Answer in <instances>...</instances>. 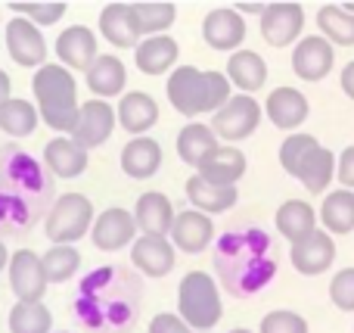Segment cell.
Here are the masks:
<instances>
[{
  "label": "cell",
  "mask_w": 354,
  "mask_h": 333,
  "mask_svg": "<svg viewBox=\"0 0 354 333\" xmlns=\"http://www.w3.org/2000/svg\"><path fill=\"white\" fill-rule=\"evenodd\" d=\"M330 299L336 309L354 312V268H342L330 280Z\"/></svg>",
  "instance_id": "60d3db41"
},
{
  "label": "cell",
  "mask_w": 354,
  "mask_h": 333,
  "mask_svg": "<svg viewBox=\"0 0 354 333\" xmlns=\"http://www.w3.org/2000/svg\"><path fill=\"white\" fill-rule=\"evenodd\" d=\"M339 84H342L345 97H351V100H354V60L342 69V75H339Z\"/></svg>",
  "instance_id": "ee69618b"
},
{
  "label": "cell",
  "mask_w": 354,
  "mask_h": 333,
  "mask_svg": "<svg viewBox=\"0 0 354 333\" xmlns=\"http://www.w3.org/2000/svg\"><path fill=\"white\" fill-rule=\"evenodd\" d=\"M274 222H277V231H280L289 243H299L314 231V224H317V212H314L305 199H286V203L277 209Z\"/></svg>",
  "instance_id": "4316f807"
},
{
  "label": "cell",
  "mask_w": 354,
  "mask_h": 333,
  "mask_svg": "<svg viewBox=\"0 0 354 333\" xmlns=\"http://www.w3.org/2000/svg\"><path fill=\"white\" fill-rule=\"evenodd\" d=\"M245 174V153L236 147L218 143L205 159L196 165V178L208 181L214 187H236V181Z\"/></svg>",
  "instance_id": "8fae6325"
},
{
  "label": "cell",
  "mask_w": 354,
  "mask_h": 333,
  "mask_svg": "<svg viewBox=\"0 0 354 333\" xmlns=\"http://www.w3.org/2000/svg\"><path fill=\"white\" fill-rule=\"evenodd\" d=\"M230 333H252V330H245V327H236V330H230Z\"/></svg>",
  "instance_id": "681fc988"
},
{
  "label": "cell",
  "mask_w": 354,
  "mask_h": 333,
  "mask_svg": "<svg viewBox=\"0 0 354 333\" xmlns=\"http://www.w3.org/2000/svg\"><path fill=\"white\" fill-rule=\"evenodd\" d=\"M149 333H189V327L171 312H162V315H156L149 321Z\"/></svg>",
  "instance_id": "b9f144b4"
},
{
  "label": "cell",
  "mask_w": 354,
  "mask_h": 333,
  "mask_svg": "<svg viewBox=\"0 0 354 333\" xmlns=\"http://www.w3.org/2000/svg\"><path fill=\"white\" fill-rule=\"evenodd\" d=\"M53 315L44 303H16L10 312V333H50Z\"/></svg>",
  "instance_id": "d590c367"
},
{
  "label": "cell",
  "mask_w": 354,
  "mask_h": 333,
  "mask_svg": "<svg viewBox=\"0 0 354 333\" xmlns=\"http://www.w3.org/2000/svg\"><path fill=\"white\" fill-rule=\"evenodd\" d=\"M93 224V203L84 197V193H62L53 203L47 222H44V231L53 240V246H72L81 237H87Z\"/></svg>",
  "instance_id": "3957f363"
},
{
  "label": "cell",
  "mask_w": 354,
  "mask_h": 333,
  "mask_svg": "<svg viewBox=\"0 0 354 333\" xmlns=\"http://www.w3.org/2000/svg\"><path fill=\"white\" fill-rule=\"evenodd\" d=\"M227 81L230 87L236 84L245 97H252L255 91H261L268 81V62L255 53V50H233V56L227 60Z\"/></svg>",
  "instance_id": "44dd1931"
},
{
  "label": "cell",
  "mask_w": 354,
  "mask_h": 333,
  "mask_svg": "<svg viewBox=\"0 0 354 333\" xmlns=\"http://www.w3.org/2000/svg\"><path fill=\"white\" fill-rule=\"evenodd\" d=\"M44 162H47V168L56 174V178L68 181V178L84 174L87 150H81L72 137H53V141L44 147Z\"/></svg>",
  "instance_id": "603a6c76"
},
{
  "label": "cell",
  "mask_w": 354,
  "mask_h": 333,
  "mask_svg": "<svg viewBox=\"0 0 354 333\" xmlns=\"http://www.w3.org/2000/svg\"><path fill=\"white\" fill-rule=\"evenodd\" d=\"M6 262H10V253H6L3 240H0V271H3V268H6Z\"/></svg>",
  "instance_id": "7dc6e473"
},
{
  "label": "cell",
  "mask_w": 354,
  "mask_h": 333,
  "mask_svg": "<svg viewBox=\"0 0 354 333\" xmlns=\"http://www.w3.org/2000/svg\"><path fill=\"white\" fill-rule=\"evenodd\" d=\"M339 184H342V190L354 193V147H345L339 156Z\"/></svg>",
  "instance_id": "7bdbcfd3"
},
{
  "label": "cell",
  "mask_w": 354,
  "mask_h": 333,
  "mask_svg": "<svg viewBox=\"0 0 354 333\" xmlns=\"http://www.w3.org/2000/svg\"><path fill=\"white\" fill-rule=\"evenodd\" d=\"M124 81H128V75H124V62L118 60V56H112V53L109 56L100 53L97 60L91 62V69H87V87L97 93V100H106V97L122 93Z\"/></svg>",
  "instance_id": "484cf974"
},
{
  "label": "cell",
  "mask_w": 354,
  "mask_h": 333,
  "mask_svg": "<svg viewBox=\"0 0 354 333\" xmlns=\"http://www.w3.org/2000/svg\"><path fill=\"white\" fill-rule=\"evenodd\" d=\"M214 147H218V137H214L212 128L202 122L187 125V128H180V134H177V156H180L183 165L196 168Z\"/></svg>",
  "instance_id": "f546056e"
},
{
  "label": "cell",
  "mask_w": 354,
  "mask_h": 333,
  "mask_svg": "<svg viewBox=\"0 0 354 333\" xmlns=\"http://www.w3.org/2000/svg\"><path fill=\"white\" fill-rule=\"evenodd\" d=\"M292 72L301 81H320L333 72V44L320 35H308L292 50Z\"/></svg>",
  "instance_id": "2e32d148"
},
{
  "label": "cell",
  "mask_w": 354,
  "mask_h": 333,
  "mask_svg": "<svg viewBox=\"0 0 354 333\" xmlns=\"http://www.w3.org/2000/svg\"><path fill=\"white\" fill-rule=\"evenodd\" d=\"M162 168V143L156 137H131L122 150V172L134 181L153 178Z\"/></svg>",
  "instance_id": "ffe728a7"
},
{
  "label": "cell",
  "mask_w": 354,
  "mask_h": 333,
  "mask_svg": "<svg viewBox=\"0 0 354 333\" xmlns=\"http://www.w3.org/2000/svg\"><path fill=\"white\" fill-rule=\"evenodd\" d=\"M56 56H59V66L68 72H87L91 62L100 56L97 35L87 25H68L56 37Z\"/></svg>",
  "instance_id": "30bf717a"
},
{
  "label": "cell",
  "mask_w": 354,
  "mask_h": 333,
  "mask_svg": "<svg viewBox=\"0 0 354 333\" xmlns=\"http://www.w3.org/2000/svg\"><path fill=\"white\" fill-rule=\"evenodd\" d=\"M100 31H103V37L112 44V47H122V50L137 47V41H140L134 22H131L128 3L103 6V12H100Z\"/></svg>",
  "instance_id": "83f0119b"
},
{
  "label": "cell",
  "mask_w": 354,
  "mask_h": 333,
  "mask_svg": "<svg viewBox=\"0 0 354 333\" xmlns=\"http://www.w3.org/2000/svg\"><path fill=\"white\" fill-rule=\"evenodd\" d=\"M339 6H342L345 12H351V16H354V3H339Z\"/></svg>",
  "instance_id": "c3c4849f"
},
{
  "label": "cell",
  "mask_w": 354,
  "mask_h": 333,
  "mask_svg": "<svg viewBox=\"0 0 354 333\" xmlns=\"http://www.w3.org/2000/svg\"><path fill=\"white\" fill-rule=\"evenodd\" d=\"M174 215H177V212H174L171 199H168L165 193H159V190H147L140 199H137L134 212H131L134 224L147 237H168Z\"/></svg>",
  "instance_id": "ac0fdd59"
},
{
  "label": "cell",
  "mask_w": 354,
  "mask_h": 333,
  "mask_svg": "<svg viewBox=\"0 0 354 333\" xmlns=\"http://www.w3.org/2000/svg\"><path fill=\"white\" fill-rule=\"evenodd\" d=\"M314 147H320L314 134H289L286 141H283V147H280V165L286 168V174H295L299 162L305 159Z\"/></svg>",
  "instance_id": "74e56055"
},
{
  "label": "cell",
  "mask_w": 354,
  "mask_h": 333,
  "mask_svg": "<svg viewBox=\"0 0 354 333\" xmlns=\"http://www.w3.org/2000/svg\"><path fill=\"white\" fill-rule=\"evenodd\" d=\"M320 222H324L326 234H351L354 231V193L336 190L326 193L324 206H320Z\"/></svg>",
  "instance_id": "1f68e13d"
},
{
  "label": "cell",
  "mask_w": 354,
  "mask_h": 333,
  "mask_svg": "<svg viewBox=\"0 0 354 333\" xmlns=\"http://www.w3.org/2000/svg\"><path fill=\"white\" fill-rule=\"evenodd\" d=\"M6 50H10L12 62L22 69H41L47 60V41H44L41 28L22 16L6 22Z\"/></svg>",
  "instance_id": "8992f818"
},
{
  "label": "cell",
  "mask_w": 354,
  "mask_h": 333,
  "mask_svg": "<svg viewBox=\"0 0 354 333\" xmlns=\"http://www.w3.org/2000/svg\"><path fill=\"white\" fill-rule=\"evenodd\" d=\"M131 262H134L137 271H143L147 278H165L171 274L177 255L168 237H137L134 246H131Z\"/></svg>",
  "instance_id": "e0dca14e"
},
{
  "label": "cell",
  "mask_w": 354,
  "mask_h": 333,
  "mask_svg": "<svg viewBox=\"0 0 354 333\" xmlns=\"http://www.w3.org/2000/svg\"><path fill=\"white\" fill-rule=\"evenodd\" d=\"M16 16H22V19H28L31 25H56L62 16H66V10H68V3H6Z\"/></svg>",
  "instance_id": "8d00e7d4"
},
{
  "label": "cell",
  "mask_w": 354,
  "mask_h": 333,
  "mask_svg": "<svg viewBox=\"0 0 354 333\" xmlns=\"http://www.w3.org/2000/svg\"><path fill=\"white\" fill-rule=\"evenodd\" d=\"M128 10H131V22H134L140 37L162 35V31L171 28V22L177 19L174 3H128Z\"/></svg>",
  "instance_id": "4dcf8cb0"
},
{
  "label": "cell",
  "mask_w": 354,
  "mask_h": 333,
  "mask_svg": "<svg viewBox=\"0 0 354 333\" xmlns=\"http://www.w3.org/2000/svg\"><path fill=\"white\" fill-rule=\"evenodd\" d=\"M56 333H68V330H56Z\"/></svg>",
  "instance_id": "f907efd6"
},
{
  "label": "cell",
  "mask_w": 354,
  "mask_h": 333,
  "mask_svg": "<svg viewBox=\"0 0 354 333\" xmlns=\"http://www.w3.org/2000/svg\"><path fill=\"white\" fill-rule=\"evenodd\" d=\"M236 12H264V3H236Z\"/></svg>",
  "instance_id": "bcb514c9"
},
{
  "label": "cell",
  "mask_w": 354,
  "mask_h": 333,
  "mask_svg": "<svg viewBox=\"0 0 354 333\" xmlns=\"http://www.w3.org/2000/svg\"><path fill=\"white\" fill-rule=\"evenodd\" d=\"M261 333H308V321L295 312L277 309L261 318Z\"/></svg>",
  "instance_id": "f35d334b"
},
{
  "label": "cell",
  "mask_w": 354,
  "mask_h": 333,
  "mask_svg": "<svg viewBox=\"0 0 354 333\" xmlns=\"http://www.w3.org/2000/svg\"><path fill=\"white\" fill-rule=\"evenodd\" d=\"M41 268H44L47 284H66L81 268V253L75 246H50L41 255Z\"/></svg>",
  "instance_id": "e575fe53"
},
{
  "label": "cell",
  "mask_w": 354,
  "mask_h": 333,
  "mask_svg": "<svg viewBox=\"0 0 354 333\" xmlns=\"http://www.w3.org/2000/svg\"><path fill=\"white\" fill-rule=\"evenodd\" d=\"M317 28L324 31V41H330L333 47H354V16L345 12L342 6L326 3L317 12Z\"/></svg>",
  "instance_id": "d6a6232c"
},
{
  "label": "cell",
  "mask_w": 354,
  "mask_h": 333,
  "mask_svg": "<svg viewBox=\"0 0 354 333\" xmlns=\"http://www.w3.org/2000/svg\"><path fill=\"white\" fill-rule=\"evenodd\" d=\"M37 128V109L28 100L10 97L0 106V131H6L10 137H28Z\"/></svg>",
  "instance_id": "836d02e7"
},
{
  "label": "cell",
  "mask_w": 354,
  "mask_h": 333,
  "mask_svg": "<svg viewBox=\"0 0 354 333\" xmlns=\"http://www.w3.org/2000/svg\"><path fill=\"white\" fill-rule=\"evenodd\" d=\"M171 246L180 249L187 255H199L212 246V237H214V224L208 215L202 212L189 209V212H177L174 222H171Z\"/></svg>",
  "instance_id": "9a60e30c"
},
{
  "label": "cell",
  "mask_w": 354,
  "mask_h": 333,
  "mask_svg": "<svg viewBox=\"0 0 354 333\" xmlns=\"http://www.w3.org/2000/svg\"><path fill=\"white\" fill-rule=\"evenodd\" d=\"M177 309H180V321L196 333H208L224 315L221 305L218 284L208 271H189L177 287Z\"/></svg>",
  "instance_id": "7a4b0ae2"
},
{
  "label": "cell",
  "mask_w": 354,
  "mask_h": 333,
  "mask_svg": "<svg viewBox=\"0 0 354 333\" xmlns=\"http://www.w3.org/2000/svg\"><path fill=\"white\" fill-rule=\"evenodd\" d=\"M31 91L37 100V118L50 125L53 131L72 134L75 118H78V81L59 62H44L31 78Z\"/></svg>",
  "instance_id": "6da1fadb"
},
{
  "label": "cell",
  "mask_w": 354,
  "mask_h": 333,
  "mask_svg": "<svg viewBox=\"0 0 354 333\" xmlns=\"http://www.w3.org/2000/svg\"><path fill=\"white\" fill-rule=\"evenodd\" d=\"M333 172H336V153H330L326 147H314L305 159L295 168V178L305 184V190L311 193H324L326 184L333 181Z\"/></svg>",
  "instance_id": "f1b7e54d"
},
{
  "label": "cell",
  "mask_w": 354,
  "mask_h": 333,
  "mask_svg": "<svg viewBox=\"0 0 354 333\" xmlns=\"http://www.w3.org/2000/svg\"><path fill=\"white\" fill-rule=\"evenodd\" d=\"M236 187H214L202 178H187V199L196 206V212L202 215H218V212H227L230 206H236Z\"/></svg>",
  "instance_id": "d4e9b609"
},
{
  "label": "cell",
  "mask_w": 354,
  "mask_h": 333,
  "mask_svg": "<svg viewBox=\"0 0 354 333\" xmlns=\"http://www.w3.org/2000/svg\"><path fill=\"white\" fill-rule=\"evenodd\" d=\"M134 62L143 75H162L177 62V41L171 35L147 37L134 47Z\"/></svg>",
  "instance_id": "cb8c5ba5"
},
{
  "label": "cell",
  "mask_w": 354,
  "mask_h": 333,
  "mask_svg": "<svg viewBox=\"0 0 354 333\" xmlns=\"http://www.w3.org/2000/svg\"><path fill=\"white\" fill-rule=\"evenodd\" d=\"M115 122L122 125L124 131H131L134 137H143V131H149L156 122H159V106L149 93L143 91H131L122 97L115 109Z\"/></svg>",
  "instance_id": "7402d4cb"
},
{
  "label": "cell",
  "mask_w": 354,
  "mask_h": 333,
  "mask_svg": "<svg viewBox=\"0 0 354 333\" xmlns=\"http://www.w3.org/2000/svg\"><path fill=\"white\" fill-rule=\"evenodd\" d=\"M289 262H292V268L299 274H305V278H317V274H324L326 268L336 262V243H333V237L326 234V231L314 228L305 240L292 243Z\"/></svg>",
  "instance_id": "9c48e42d"
},
{
  "label": "cell",
  "mask_w": 354,
  "mask_h": 333,
  "mask_svg": "<svg viewBox=\"0 0 354 333\" xmlns=\"http://www.w3.org/2000/svg\"><path fill=\"white\" fill-rule=\"evenodd\" d=\"M168 100L180 116L205 112V81L196 66H177L168 75Z\"/></svg>",
  "instance_id": "4fadbf2b"
},
{
  "label": "cell",
  "mask_w": 354,
  "mask_h": 333,
  "mask_svg": "<svg viewBox=\"0 0 354 333\" xmlns=\"http://www.w3.org/2000/svg\"><path fill=\"white\" fill-rule=\"evenodd\" d=\"M258 122H261V106L255 103V97H245V93H236L230 97L218 112L212 116V134L227 141V147L236 141H245V137L255 134Z\"/></svg>",
  "instance_id": "277c9868"
},
{
  "label": "cell",
  "mask_w": 354,
  "mask_h": 333,
  "mask_svg": "<svg viewBox=\"0 0 354 333\" xmlns=\"http://www.w3.org/2000/svg\"><path fill=\"white\" fill-rule=\"evenodd\" d=\"M305 28V10L301 3H268L261 12V37L270 47H286L299 41Z\"/></svg>",
  "instance_id": "ba28073f"
},
{
  "label": "cell",
  "mask_w": 354,
  "mask_h": 333,
  "mask_svg": "<svg viewBox=\"0 0 354 333\" xmlns=\"http://www.w3.org/2000/svg\"><path fill=\"white\" fill-rule=\"evenodd\" d=\"M91 240L97 249H103V253H118V249H124L128 243L137 240V224L134 218H131L128 209H106L103 215L97 218V222L91 224Z\"/></svg>",
  "instance_id": "7c38bea8"
},
{
  "label": "cell",
  "mask_w": 354,
  "mask_h": 333,
  "mask_svg": "<svg viewBox=\"0 0 354 333\" xmlns=\"http://www.w3.org/2000/svg\"><path fill=\"white\" fill-rule=\"evenodd\" d=\"M6 268H10V287L19 303H41L44 293H47L41 255L31 253V249H19V253L10 255Z\"/></svg>",
  "instance_id": "52a82bcc"
},
{
  "label": "cell",
  "mask_w": 354,
  "mask_h": 333,
  "mask_svg": "<svg viewBox=\"0 0 354 333\" xmlns=\"http://www.w3.org/2000/svg\"><path fill=\"white\" fill-rule=\"evenodd\" d=\"M112 128H115V109L106 100H87L84 106H78V118H75V128L68 137L81 150H93L109 141Z\"/></svg>",
  "instance_id": "5b68a950"
},
{
  "label": "cell",
  "mask_w": 354,
  "mask_h": 333,
  "mask_svg": "<svg viewBox=\"0 0 354 333\" xmlns=\"http://www.w3.org/2000/svg\"><path fill=\"white\" fill-rule=\"evenodd\" d=\"M264 112L268 118L283 131H295L301 122L308 118V97L299 91V87H277V91L268 93V103H264Z\"/></svg>",
  "instance_id": "d6986e66"
},
{
  "label": "cell",
  "mask_w": 354,
  "mask_h": 333,
  "mask_svg": "<svg viewBox=\"0 0 354 333\" xmlns=\"http://www.w3.org/2000/svg\"><path fill=\"white\" fill-rule=\"evenodd\" d=\"M202 37L212 50H224L233 53L239 44L245 41V22L233 6H218L202 19Z\"/></svg>",
  "instance_id": "5bb4252c"
},
{
  "label": "cell",
  "mask_w": 354,
  "mask_h": 333,
  "mask_svg": "<svg viewBox=\"0 0 354 333\" xmlns=\"http://www.w3.org/2000/svg\"><path fill=\"white\" fill-rule=\"evenodd\" d=\"M10 97H12V81H10V75L0 69V106H3Z\"/></svg>",
  "instance_id": "f6af8a7d"
},
{
  "label": "cell",
  "mask_w": 354,
  "mask_h": 333,
  "mask_svg": "<svg viewBox=\"0 0 354 333\" xmlns=\"http://www.w3.org/2000/svg\"><path fill=\"white\" fill-rule=\"evenodd\" d=\"M202 81H205V112H218L230 100V81L224 72H214V69L202 72Z\"/></svg>",
  "instance_id": "ab89813d"
}]
</instances>
